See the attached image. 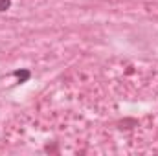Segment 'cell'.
Segmentation results:
<instances>
[{
    "label": "cell",
    "mask_w": 158,
    "mask_h": 156,
    "mask_svg": "<svg viewBox=\"0 0 158 156\" xmlns=\"http://www.w3.org/2000/svg\"><path fill=\"white\" fill-rule=\"evenodd\" d=\"M9 7H11V0H0V13L7 11Z\"/></svg>",
    "instance_id": "cell-2"
},
{
    "label": "cell",
    "mask_w": 158,
    "mask_h": 156,
    "mask_svg": "<svg viewBox=\"0 0 158 156\" xmlns=\"http://www.w3.org/2000/svg\"><path fill=\"white\" fill-rule=\"evenodd\" d=\"M13 76L19 79V83H26L28 79L31 77V72L30 70H17V72H13Z\"/></svg>",
    "instance_id": "cell-1"
}]
</instances>
